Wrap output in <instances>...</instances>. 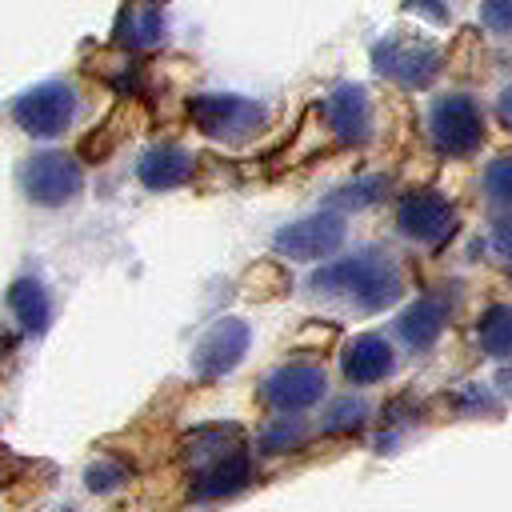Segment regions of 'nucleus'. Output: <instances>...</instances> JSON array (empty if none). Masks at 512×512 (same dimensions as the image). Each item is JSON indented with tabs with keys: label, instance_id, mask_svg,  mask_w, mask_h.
Masks as SVG:
<instances>
[{
	"label": "nucleus",
	"instance_id": "nucleus-20",
	"mask_svg": "<svg viewBox=\"0 0 512 512\" xmlns=\"http://www.w3.org/2000/svg\"><path fill=\"white\" fill-rule=\"evenodd\" d=\"M364 416H368L364 400H352V396H348V400H336V404H332L324 428H328V432H352V428L364 424Z\"/></svg>",
	"mask_w": 512,
	"mask_h": 512
},
{
	"label": "nucleus",
	"instance_id": "nucleus-7",
	"mask_svg": "<svg viewBox=\"0 0 512 512\" xmlns=\"http://www.w3.org/2000/svg\"><path fill=\"white\" fill-rule=\"evenodd\" d=\"M376 68L404 88H424L436 76V48L412 36H392L376 44Z\"/></svg>",
	"mask_w": 512,
	"mask_h": 512
},
{
	"label": "nucleus",
	"instance_id": "nucleus-8",
	"mask_svg": "<svg viewBox=\"0 0 512 512\" xmlns=\"http://www.w3.org/2000/svg\"><path fill=\"white\" fill-rule=\"evenodd\" d=\"M432 140L440 144V152L448 156H464L480 144V116L472 108V100L464 96H444L432 104Z\"/></svg>",
	"mask_w": 512,
	"mask_h": 512
},
{
	"label": "nucleus",
	"instance_id": "nucleus-21",
	"mask_svg": "<svg viewBox=\"0 0 512 512\" xmlns=\"http://www.w3.org/2000/svg\"><path fill=\"white\" fill-rule=\"evenodd\" d=\"M124 476H128L124 464H116V460H96V464L84 472V484H88L92 492H112L116 484H124Z\"/></svg>",
	"mask_w": 512,
	"mask_h": 512
},
{
	"label": "nucleus",
	"instance_id": "nucleus-3",
	"mask_svg": "<svg viewBox=\"0 0 512 512\" xmlns=\"http://www.w3.org/2000/svg\"><path fill=\"white\" fill-rule=\"evenodd\" d=\"M20 188H24V196H28L32 204L60 208V204H68V200L80 196V188H84V168H80L68 152L48 148V152H36V156L24 160V168H20Z\"/></svg>",
	"mask_w": 512,
	"mask_h": 512
},
{
	"label": "nucleus",
	"instance_id": "nucleus-25",
	"mask_svg": "<svg viewBox=\"0 0 512 512\" xmlns=\"http://www.w3.org/2000/svg\"><path fill=\"white\" fill-rule=\"evenodd\" d=\"M492 244H496V248H500L508 260H512V220H500V224H496V232H492Z\"/></svg>",
	"mask_w": 512,
	"mask_h": 512
},
{
	"label": "nucleus",
	"instance_id": "nucleus-26",
	"mask_svg": "<svg viewBox=\"0 0 512 512\" xmlns=\"http://www.w3.org/2000/svg\"><path fill=\"white\" fill-rule=\"evenodd\" d=\"M500 116H504V124L512 128V92H508V96L500 100Z\"/></svg>",
	"mask_w": 512,
	"mask_h": 512
},
{
	"label": "nucleus",
	"instance_id": "nucleus-6",
	"mask_svg": "<svg viewBox=\"0 0 512 512\" xmlns=\"http://www.w3.org/2000/svg\"><path fill=\"white\" fill-rule=\"evenodd\" d=\"M340 240H344V220L332 212H320V216H308V220L280 228L272 248L288 260H324L340 248Z\"/></svg>",
	"mask_w": 512,
	"mask_h": 512
},
{
	"label": "nucleus",
	"instance_id": "nucleus-4",
	"mask_svg": "<svg viewBox=\"0 0 512 512\" xmlns=\"http://www.w3.org/2000/svg\"><path fill=\"white\" fill-rule=\"evenodd\" d=\"M76 116V88L64 80H44L36 88H28L16 104H12V120L40 140L60 136Z\"/></svg>",
	"mask_w": 512,
	"mask_h": 512
},
{
	"label": "nucleus",
	"instance_id": "nucleus-16",
	"mask_svg": "<svg viewBox=\"0 0 512 512\" xmlns=\"http://www.w3.org/2000/svg\"><path fill=\"white\" fill-rule=\"evenodd\" d=\"M8 308H12V316L20 320V328H24V332H44V328H48V320H52L48 292H44V284H40V280H32V276L12 280V288H8Z\"/></svg>",
	"mask_w": 512,
	"mask_h": 512
},
{
	"label": "nucleus",
	"instance_id": "nucleus-1",
	"mask_svg": "<svg viewBox=\"0 0 512 512\" xmlns=\"http://www.w3.org/2000/svg\"><path fill=\"white\" fill-rule=\"evenodd\" d=\"M312 288L344 292L360 308L380 312L400 296V272L384 252H356V256H344V260H332V264L316 268Z\"/></svg>",
	"mask_w": 512,
	"mask_h": 512
},
{
	"label": "nucleus",
	"instance_id": "nucleus-15",
	"mask_svg": "<svg viewBox=\"0 0 512 512\" xmlns=\"http://www.w3.org/2000/svg\"><path fill=\"white\" fill-rule=\"evenodd\" d=\"M324 116H328V128L344 144H360L368 136V96H364V88H356V84L336 88L324 100Z\"/></svg>",
	"mask_w": 512,
	"mask_h": 512
},
{
	"label": "nucleus",
	"instance_id": "nucleus-2",
	"mask_svg": "<svg viewBox=\"0 0 512 512\" xmlns=\"http://www.w3.org/2000/svg\"><path fill=\"white\" fill-rule=\"evenodd\" d=\"M188 120L212 140L244 144L264 132L268 108L248 96H232V92H200L188 100Z\"/></svg>",
	"mask_w": 512,
	"mask_h": 512
},
{
	"label": "nucleus",
	"instance_id": "nucleus-23",
	"mask_svg": "<svg viewBox=\"0 0 512 512\" xmlns=\"http://www.w3.org/2000/svg\"><path fill=\"white\" fill-rule=\"evenodd\" d=\"M488 188H492V196L512 200V160H500L488 168Z\"/></svg>",
	"mask_w": 512,
	"mask_h": 512
},
{
	"label": "nucleus",
	"instance_id": "nucleus-10",
	"mask_svg": "<svg viewBox=\"0 0 512 512\" xmlns=\"http://www.w3.org/2000/svg\"><path fill=\"white\" fill-rule=\"evenodd\" d=\"M168 36V16H164V0H128L116 16V44L132 48V52H148L160 48Z\"/></svg>",
	"mask_w": 512,
	"mask_h": 512
},
{
	"label": "nucleus",
	"instance_id": "nucleus-24",
	"mask_svg": "<svg viewBox=\"0 0 512 512\" xmlns=\"http://www.w3.org/2000/svg\"><path fill=\"white\" fill-rule=\"evenodd\" d=\"M484 20L496 32H512V0H488L484 4Z\"/></svg>",
	"mask_w": 512,
	"mask_h": 512
},
{
	"label": "nucleus",
	"instance_id": "nucleus-9",
	"mask_svg": "<svg viewBox=\"0 0 512 512\" xmlns=\"http://www.w3.org/2000/svg\"><path fill=\"white\" fill-rule=\"evenodd\" d=\"M260 392L280 412H304L324 396V368H316V364H284L264 380Z\"/></svg>",
	"mask_w": 512,
	"mask_h": 512
},
{
	"label": "nucleus",
	"instance_id": "nucleus-14",
	"mask_svg": "<svg viewBox=\"0 0 512 512\" xmlns=\"http://www.w3.org/2000/svg\"><path fill=\"white\" fill-rule=\"evenodd\" d=\"M340 368H344V376H348L352 384H376V380H384V376L392 372V348H388L384 336L364 332V336H356V340L344 348Z\"/></svg>",
	"mask_w": 512,
	"mask_h": 512
},
{
	"label": "nucleus",
	"instance_id": "nucleus-12",
	"mask_svg": "<svg viewBox=\"0 0 512 512\" xmlns=\"http://www.w3.org/2000/svg\"><path fill=\"white\" fill-rule=\"evenodd\" d=\"M192 172H196V156H192V152H184V148H176V144L148 148V152L140 156V164H136L140 184H144V188H152V192L180 188V184H188V180H192Z\"/></svg>",
	"mask_w": 512,
	"mask_h": 512
},
{
	"label": "nucleus",
	"instance_id": "nucleus-22",
	"mask_svg": "<svg viewBox=\"0 0 512 512\" xmlns=\"http://www.w3.org/2000/svg\"><path fill=\"white\" fill-rule=\"evenodd\" d=\"M380 188H384V180H380V176H372V180H356V184L340 188V192L332 196V204H344V208H360V204L376 200V196H380Z\"/></svg>",
	"mask_w": 512,
	"mask_h": 512
},
{
	"label": "nucleus",
	"instance_id": "nucleus-13",
	"mask_svg": "<svg viewBox=\"0 0 512 512\" xmlns=\"http://www.w3.org/2000/svg\"><path fill=\"white\" fill-rule=\"evenodd\" d=\"M248 480H252V464H248V456L236 448V452L216 456V460H208L204 468H196V476H192V496H196V500H220V496L240 492Z\"/></svg>",
	"mask_w": 512,
	"mask_h": 512
},
{
	"label": "nucleus",
	"instance_id": "nucleus-18",
	"mask_svg": "<svg viewBox=\"0 0 512 512\" xmlns=\"http://www.w3.org/2000/svg\"><path fill=\"white\" fill-rule=\"evenodd\" d=\"M480 344L492 356H512V308H492L480 320Z\"/></svg>",
	"mask_w": 512,
	"mask_h": 512
},
{
	"label": "nucleus",
	"instance_id": "nucleus-17",
	"mask_svg": "<svg viewBox=\"0 0 512 512\" xmlns=\"http://www.w3.org/2000/svg\"><path fill=\"white\" fill-rule=\"evenodd\" d=\"M444 328V304L440 300H416L412 308H404V316L396 320V332L408 348H428Z\"/></svg>",
	"mask_w": 512,
	"mask_h": 512
},
{
	"label": "nucleus",
	"instance_id": "nucleus-5",
	"mask_svg": "<svg viewBox=\"0 0 512 512\" xmlns=\"http://www.w3.org/2000/svg\"><path fill=\"white\" fill-rule=\"evenodd\" d=\"M248 344H252V332H248L244 320H236V316L216 320V324L200 336V344L192 348V368H196V376H200V380H216V376L232 372V368L244 360Z\"/></svg>",
	"mask_w": 512,
	"mask_h": 512
},
{
	"label": "nucleus",
	"instance_id": "nucleus-19",
	"mask_svg": "<svg viewBox=\"0 0 512 512\" xmlns=\"http://www.w3.org/2000/svg\"><path fill=\"white\" fill-rule=\"evenodd\" d=\"M304 440V424L300 420H276V424H268L264 432H260V452H288V448H296Z\"/></svg>",
	"mask_w": 512,
	"mask_h": 512
},
{
	"label": "nucleus",
	"instance_id": "nucleus-11",
	"mask_svg": "<svg viewBox=\"0 0 512 512\" xmlns=\"http://www.w3.org/2000/svg\"><path fill=\"white\" fill-rule=\"evenodd\" d=\"M396 220L416 240H444L452 232V208L436 192H408L396 208Z\"/></svg>",
	"mask_w": 512,
	"mask_h": 512
}]
</instances>
